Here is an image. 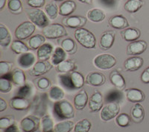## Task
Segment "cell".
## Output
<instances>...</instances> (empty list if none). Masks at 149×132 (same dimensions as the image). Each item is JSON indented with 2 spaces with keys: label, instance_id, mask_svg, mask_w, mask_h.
<instances>
[{
  "label": "cell",
  "instance_id": "cell-1",
  "mask_svg": "<svg viewBox=\"0 0 149 132\" xmlns=\"http://www.w3.org/2000/svg\"><path fill=\"white\" fill-rule=\"evenodd\" d=\"M74 37L82 46L86 49H93L96 44V39L94 34L84 28H79L75 30Z\"/></svg>",
  "mask_w": 149,
  "mask_h": 132
},
{
  "label": "cell",
  "instance_id": "cell-2",
  "mask_svg": "<svg viewBox=\"0 0 149 132\" xmlns=\"http://www.w3.org/2000/svg\"><path fill=\"white\" fill-rule=\"evenodd\" d=\"M54 112L61 119H69L74 117L73 105L68 100H61L54 105Z\"/></svg>",
  "mask_w": 149,
  "mask_h": 132
},
{
  "label": "cell",
  "instance_id": "cell-3",
  "mask_svg": "<svg viewBox=\"0 0 149 132\" xmlns=\"http://www.w3.org/2000/svg\"><path fill=\"white\" fill-rule=\"evenodd\" d=\"M93 64L99 70H107L113 67L116 64V59L110 54H98L93 59Z\"/></svg>",
  "mask_w": 149,
  "mask_h": 132
},
{
  "label": "cell",
  "instance_id": "cell-4",
  "mask_svg": "<svg viewBox=\"0 0 149 132\" xmlns=\"http://www.w3.org/2000/svg\"><path fill=\"white\" fill-rule=\"evenodd\" d=\"M43 35L48 39H57L67 35V31L64 26L59 23L48 25L42 29Z\"/></svg>",
  "mask_w": 149,
  "mask_h": 132
},
{
  "label": "cell",
  "instance_id": "cell-5",
  "mask_svg": "<svg viewBox=\"0 0 149 132\" xmlns=\"http://www.w3.org/2000/svg\"><path fill=\"white\" fill-rule=\"evenodd\" d=\"M28 17L31 22L40 28L43 29L49 25V20H48L47 16L40 9L34 8L30 10L28 12Z\"/></svg>",
  "mask_w": 149,
  "mask_h": 132
},
{
  "label": "cell",
  "instance_id": "cell-6",
  "mask_svg": "<svg viewBox=\"0 0 149 132\" xmlns=\"http://www.w3.org/2000/svg\"><path fill=\"white\" fill-rule=\"evenodd\" d=\"M35 28V25L30 21L22 22L16 29L14 32L15 37L19 41L26 40L34 34Z\"/></svg>",
  "mask_w": 149,
  "mask_h": 132
},
{
  "label": "cell",
  "instance_id": "cell-7",
  "mask_svg": "<svg viewBox=\"0 0 149 132\" xmlns=\"http://www.w3.org/2000/svg\"><path fill=\"white\" fill-rule=\"evenodd\" d=\"M120 111V108L117 103H108L102 108L100 117L102 120L110 121L116 117Z\"/></svg>",
  "mask_w": 149,
  "mask_h": 132
},
{
  "label": "cell",
  "instance_id": "cell-8",
  "mask_svg": "<svg viewBox=\"0 0 149 132\" xmlns=\"http://www.w3.org/2000/svg\"><path fill=\"white\" fill-rule=\"evenodd\" d=\"M147 43L144 41H136L131 42L127 48L128 55H139L142 54L147 49Z\"/></svg>",
  "mask_w": 149,
  "mask_h": 132
},
{
  "label": "cell",
  "instance_id": "cell-9",
  "mask_svg": "<svg viewBox=\"0 0 149 132\" xmlns=\"http://www.w3.org/2000/svg\"><path fill=\"white\" fill-rule=\"evenodd\" d=\"M144 64V60L141 57L134 56L129 58L124 63V66L127 71L134 72L139 70Z\"/></svg>",
  "mask_w": 149,
  "mask_h": 132
},
{
  "label": "cell",
  "instance_id": "cell-10",
  "mask_svg": "<svg viewBox=\"0 0 149 132\" xmlns=\"http://www.w3.org/2000/svg\"><path fill=\"white\" fill-rule=\"evenodd\" d=\"M51 64L48 61H38L32 66L30 75L32 76H40L44 75L51 69Z\"/></svg>",
  "mask_w": 149,
  "mask_h": 132
},
{
  "label": "cell",
  "instance_id": "cell-11",
  "mask_svg": "<svg viewBox=\"0 0 149 132\" xmlns=\"http://www.w3.org/2000/svg\"><path fill=\"white\" fill-rule=\"evenodd\" d=\"M89 109L91 112H98L103 107L102 95L98 92H95L90 96L89 99Z\"/></svg>",
  "mask_w": 149,
  "mask_h": 132
},
{
  "label": "cell",
  "instance_id": "cell-12",
  "mask_svg": "<svg viewBox=\"0 0 149 132\" xmlns=\"http://www.w3.org/2000/svg\"><path fill=\"white\" fill-rule=\"evenodd\" d=\"M106 78L102 73L92 72L86 77V83L93 87L102 86L104 84Z\"/></svg>",
  "mask_w": 149,
  "mask_h": 132
},
{
  "label": "cell",
  "instance_id": "cell-13",
  "mask_svg": "<svg viewBox=\"0 0 149 132\" xmlns=\"http://www.w3.org/2000/svg\"><path fill=\"white\" fill-rule=\"evenodd\" d=\"M126 97L129 102L134 103H139L146 98L145 93L139 89L130 88L126 91Z\"/></svg>",
  "mask_w": 149,
  "mask_h": 132
},
{
  "label": "cell",
  "instance_id": "cell-14",
  "mask_svg": "<svg viewBox=\"0 0 149 132\" xmlns=\"http://www.w3.org/2000/svg\"><path fill=\"white\" fill-rule=\"evenodd\" d=\"M35 56L31 52L21 54L17 59L18 64L23 68H29L35 64Z\"/></svg>",
  "mask_w": 149,
  "mask_h": 132
},
{
  "label": "cell",
  "instance_id": "cell-15",
  "mask_svg": "<svg viewBox=\"0 0 149 132\" xmlns=\"http://www.w3.org/2000/svg\"><path fill=\"white\" fill-rule=\"evenodd\" d=\"M74 106L78 110H82L85 108L89 102L88 95L84 90L80 91L74 98Z\"/></svg>",
  "mask_w": 149,
  "mask_h": 132
},
{
  "label": "cell",
  "instance_id": "cell-16",
  "mask_svg": "<svg viewBox=\"0 0 149 132\" xmlns=\"http://www.w3.org/2000/svg\"><path fill=\"white\" fill-rule=\"evenodd\" d=\"M86 22V19L84 17H79V16H71L63 20L65 26L71 29H79L81 26H84Z\"/></svg>",
  "mask_w": 149,
  "mask_h": 132
},
{
  "label": "cell",
  "instance_id": "cell-17",
  "mask_svg": "<svg viewBox=\"0 0 149 132\" xmlns=\"http://www.w3.org/2000/svg\"><path fill=\"white\" fill-rule=\"evenodd\" d=\"M10 106L12 108L17 110H27L30 107V102L26 98L15 96L12 98L9 102Z\"/></svg>",
  "mask_w": 149,
  "mask_h": 132
},
{
  "label": "cell",
  "instance_id": "cell-18",
  "mask_svg": "<svg viewBox=\"0 0 149 132\" xmlns=\"http://www.w3.org/2000/svg\"><path fill=\"white\" fill-rule=\"evenodd\" d=\"M53 52V47L50 43L42 44V46L37 49V55L40 61H47Z\"/></svg>",
  "mask_w": 149,
  "mask_h": 132
},
{
  "label": "cell",
  "instance_id": "cell-19",
  "mask_svg": "<svg viewBox=\"0 0 149 132\" xmlns=\"http://www.w3.org/2000/svg\"><path fill=\"white\" fill-rule=\"evenodd\" d=\"M37 120L32 117H28L22 119L20 122L21 129L23 132H33L37 130Z\"/></svg>",
  "mask_w": 149,
  "mask_h": 132
},
{
  "label": "cell",
  "instance_id": "cell-20",
  "mask_svg": "<svg viewBox=\"0 0 149 132\" xmlns=\"http://www.w3.org/2000/svg\"><path fill=\"white\" fill-rule=\"evenodd\" d=\"M110 26L116 29H124L128 27L129 23L127 19L122 15H116L112 17L109 21Z\"/></svg>",
  "mask_w": 149,
  "mask_h": 132
},
{
  "label": "cell",
  "instance_id": "cell-21",
  "mask_svg": "<svg viewBox=\"0 0 149 132\" xmlns=\"http://www.w3.org/2000/svg\"><path fill=\"white\" fill-rule=\"evenodd\" d=\"M115 41V34L111 31L104 32L100 39V47L104 50H108L113 46Z\"/></svg>",
  "mask_w": 149,
  "mask_h": 132
},
{
  "label": "cell",
  "instance_id": "cell-22",
  "mask_svg": "<svg viewBox=\"0 0 149 132\" xmlns=\"http://www.w3.org/2000/svg\"><path fill=\"white\" fill-rule=\"evenodd\" d=\"M76 9V4L72 0H66L60 5L59 14L60 15L66 17L74 12Z\"/></svg>",
  "mask_w": 149,
  "mask_h": 132
},
{
  "label": "cell",
  "instance_id": "cell-23",
  "mask_svg": "<svg viewBox=\"0 0 149 132\" xmlns=\"http://www.w3.org/2000/svg\"><path fill=\"white\" fill-rule=\"evenodd\" d=\"M141 32L140 31L135 28H128L123 31L122 32V37L124 40L127 42H134L140 37Z\"/></svg>",
  "mask_w": 149,
  "mask_h": 132
},
{
  "label": "cell",
  "instance_id": "cell-24",
  "mask_svg": "<svg viewBox=\"0 0 149 132\" xmlns=\"http://www.w3.org/2000/svg\"><path fill=\"white\" fill-rule=\"evenodd\" d=\"M66 52L62 47H57L54 49L52 58V64L54 66H58L59 64L66 60Z\"/></svg>",
  "mask_w": 149,
  "mask_h": 132
},
{
  "label": "cell",
  "instance_id": "cell-25",
  "mask_svg": "<svg viewBox=\"0 0 149 132\" xmlns=\"http://www.w3.org/2000/svg\"><path fill=\"white\" fill-rule=\"evenodd\" d=\"M131 116L136 122H140L145 117L144 108L139 103H136L131 110Z\"/></svg>",
  "mask_w": 149,
  "mask_h": 132
},
{
  "label": "cell",
  "instance_id": "cell-26",
  "mask_svg": "<svg viewBox=\"0 0 149 132\" xmlns=\"http://www.w3.org/2000/svg\"><path fill=\"white\" fill-rule=\"evenodd\" d=\"M12 82L17 86H23L26 85V75L20 69H15L12 72Z\"/></svg>",
  "mask_w": 149,
  "mask_h": 132
},
{
  "label": "cell",
  "instance_id": "cell-27",
  "mask_svg": "<svg viewBox=\"0 0 149 132\" xmlns=\"http://www.w3.org/2000/svg\"><path fill=\"white\" fill-rule=\"evenodd\" d=\"M143 4L144 2L142 0H127L124 5V8L128 13L134 14L142 7Z\"/></svg>",
  "mask_w": 149,
  "mask_h": 132
},
{
  "label": "cell",
  "instance_id": "cell-28",
  "mask_svg": "<svg viewBox=\"0 0 149 132\" xmlns=\"http://www.w3.org/2000/svg\"><path fill=\"white\" fill-rule=\"evenodd\" d=\"M87 18L93 22H100L105 18V14L103 10L98 8H94L87 12Z\"/></svg>",
  "mask_w": 149,
  "mask_h": 132
},
{
  "label": "cell",
  "instance_id": "cell-29",
  "mask_svg": "<svg viewBox=\"0 0 149 132\" xmlns=\"http://www.w3.org/2000/svg\"><path fill=\"white\" fill-rule=\"evenodd\" d=\"M74 69H75V64L74 61H71V60H66V61L65 60L63 62L59 64L58 66H56L57 71L58 73H63V74L72 72Z\"/></svg>",
  "mask_w": 149,
  "mask_h": 132
},
{
  "label": "cell",
  "instance_id": "cell-30",
  "mask_svg": "<svg viewBox=\"0 0 149 132\" xmlns=\"http://www.w3.org/2000/svg\"><path fill=\"white\" fill-rule=\"evenodd\" d=\"M73 121L64 120L56 124L54 127V132H70L74 129Z\"/></svg>",
  "mask_w": 149,
  "mask_h": 132
},
{
  "label": "cell",
  "instance_id": "cell-31",
  "mask_svg": "<svg viewBox=\"0 0 149 132\" xmlns=\"http://www.w3.org/2000/svg\"><path fill=\"white\" fill-rule=\"evenodd\" d=\"M11 41L9 31L3 24L0 25V44L4 47H7Z\"/></svg>",
  "mask_w": 149,
  "mask_h": 132
},
{
  "label": "cell",
  "instance_id": "cell-32",
  "mask_svg": "<svg viewBox=\"0 0 149 132\" xmlns=\"http://www.w3.org/2000/svg\"><path fill=\"white\" fill-rule=\"evenodd\" d=\"M45 43V36L42 34H36L30 37L29 41V48L31 49H38Z\"/></svg>",
  "mask_w": 149,
  "mask_h": 132
},
{
  "label": "cell",
  "instance_id": "cell-33",
  "mask_svg": "<svg viewBox=\"0 0 149 132\" xmlns=\"http://www.w3.org/2000/svg\"><path fill=\"white\" fill-rule=\"evenodd\" d=\"M10 49L14 53L17 54H21L23 53L29 52V47L26 46V44L20 41L19 40L18 41H14L11 43Z\"/></svg>",
  "mask_w": 149,
  "mask_h": 132
},
{
  "label": "cell",
  "instance_id": "cell-34",
  "mask_svg": "<svg viewBox=\"0 0 149 132\" xmlns=\"http://www.w3.org/2000/svg\"><path fill=\"white\" fill-rule=\"evenodd\" d=\"M49 96L52 100L58 102L63 99L65 96V93L60 87L53 86L49 90Z\"/></svg>",
  "mask_w": 149,
  "mask_h": 132
},
{
  "label": "cell",
  "instance_id": "cell-35",
  "mask_svg": "<svg viewBox=\"0 0 149 132\" xmlns=\"http://www.w3.org/2000/svg\"><path fill=\"white\" fill-rule=\"evenodd\" d=\"M92 124L87 119H83L78 121L75 125L73 131L74 132H89L91 129Z\"/></svg>",
  "mask_w": 149,
  "mask_h": 132
},
{
  "label": "cell",
  "instance_id": "cell-36",
  "mask_svg": "<svg viewBox=\"0 0 149 132\" xmlns=\"http://www.w3.org/2000/svg\"><path fill=\"white\" fill-rule=\"evenodd\" d=\"M110 80L111 83L116 87L117 88L122 89L125 86V81L124 79L123 76L120 73H117V72H113L110 74Z\"/></svg>",
  "mask_w": 149,
  "mask_h": 132
},
{
  "label": "cell",
  "instance_id": "cell-37",
  "mask_svg": "<svg viewBox=\"0 0 149 132\" xmlns=\"http://www.w3.org/2000/svg\"><path fill=\"white\" fill-rule=\"evenodd\" d=\"M122 99V93L119 90H110L105 96V101L108 103H118Z\"/></svg>",
  "mask_w": 149,
  "mask_h": 132
},
{
  "label": "cell",
  "instance_id": "cell-38",
  "mask_svg": "<svg viewBox=\"0 0 149 132\" xmlns=\"http://www.w3.org/2000/svg\"><path fill=\"white\" fill-rule=\"evenodd\" d=\"M70 76L75 89H80L84 86L85 80L81 73L79 72H72L70 74Z\"/></svg>",
  "mask_w": 149,
  "mask_h": 132
},
{
  "label": "cell",
  "instance_id": "cell-39",
  "mask_svg": "<svg viewBox=\"0 0 149 132\" xmlns=\"http://www.w3.org/2000/svg\"><path fill=\"white\" fill-rule=\"evenodd\" d=\"M42 132H49L54 131V122L50 116L46 115L42 118L41 120Z\"/></svg>",
  "mask_w": 149,
  "mask_h": 132
},
{
  "label": "cell",
  "instance_id": "cell-40",
  "mask_svg": "<svg viewBox=\"0 0 149 132\" xmlns=\"http://www.w3.org/2000/svg\"><path fill=\"white\" fill-rule=\"evenodd\" d=\"M45 10H46L48 17L51 20H54L59 13L58 5H56L54 2H50L48 5H46V6L45 7Z\"/></svg>",
  "mask_w": 149,
  "mask_h": 132
},
{
  "label": "cell",
  "instance_id": "cell-41",
  "mask_svg": "<svg viewBox=\"0 0 149 132\" xmlns=\"http://www.w3.org/2000/svg\"><path fill=\"white\" fill-rule=\"evenodd\" d=\"M116 122L120 127H127L130 125V118L128 114L125 113L118 114L116 118Z\"/></svg>",
  "mask_w": 149,
  "mask_h": 132
},
{
  "label": "cell",
  "instance_id": "cell-42",
  "mask_svg": "<svg viewBox=\"0 0 149 132\" xmlns=\"http://www.w3.org/2000/svg\"><path fill=\"white\" fill-rule=\"evenodd\" d=\"M8 8L10 12L19 14L22 10V2L20 0H8Z\"/></svg>",
  "mask_w": 149,
  "mask_h": 132
},
{
  "label": "cell",
  "instance_id": "cell-43",
  "mask_svg": "<svg viewBox=\"0 0 149 132\" xmlns=\"http://www.w3.org/2000/svg\"><path fill=\"white\" fill-rule=\"evenodd\" d=\"M61 47L64 49L66 52L72 53L73 50L75 49V43L71 38H65L61 42Z\"/></svg>",
  "mask_w": 149,
  "mask_h": 132
},
{
  "label": "cell",
  "instance_id": "cell-44",
  "mask_svg": "<svg viewBox=\"0 0 149 132\" xmlns=\"http://www.w3.org/2000/svg\"><path fill=\"white\" fill-rule=\"evenodd\" d=\"M60 81H61V85H63L67 89H70V90H74V89H75L72 84V81L70 75H61V76H60Z\"/></svg>",
  "mask_w": 149,
  "mask_h": 132
},
{
  "label": "cell",
  "instance_id": "cell-45",
  "mask_svg": "<svg viewBox=\"0 0 149 132\" xmlns=\"http://www.w3.org/2000/svg\"><path fill=\"white\" fill-rule=\"evenodd\" d=\"M11 83L10 80L0 78V92L3 93H9L11 90Z\"/></svg>",
  "mask_w": 149,
  "mask_h": 132
},
{
  "label": "cell",
  "instance_id": "cell-46",
  "mask_svg": "<svg viewBox=\"0 0 149 132\" xmlns=\"http://www.w3.org/2000/svg\"><path fill=\"white\" fill-rule=\"evenodd\" d=\"M31 92V86L26 84L23 86L20 87V88L19 89L18 92H17V96L22 97V98H26V97L30 95Z\"/></svg>",
  "mask_w": 149,
  "mask_h": 132
},
{
  "label": "cell",
  "instance_id": "cell-47",
  "mask_svg": "<svg viewBox=\"0 0 149 132\" xmlns=\"http://www.w3.org/2000/svg\"><path fill=\"white\" fill-rule=\"evenodd\" d=\"M12 65H13V64L7 62V61H2L0 62V74H1V76L9 73Z\"/></svg>",
  "mask_w": 149,
  "mask_h": 132
},
{
  "label": "cell",
  "instance_id": "cell-48",
  "mask_svg": "<svg viewBox=\"0 0 149 132\" xmlns=\"http://www.w3.org/2000/svg\"><path fill=\"white\" fill-rule=\"evenodd\" d=\"M26 3L33 8H39L45 5L46 0H26Z\"/></svg>",
  "mask_w": 149,
  "mask_h": 132
},
{
  "label": "cell",
  "instance_id": "cell-49",
  "mask_svg": "<svg viewBox=\"0 0 149 132\" xmlns=\"http://www.w3.org/2000/svg\"><path fill=\"white\" fill-rule=\"evenodd\" d=\"M12 124H14V120L10 117H2L0 119V128L2 129H7Z\"/></svg>",
  "mask_w": 149,
  "mask_h": 132
},
{
  "label": "cell",
  "instance_id": "cell-50",
  "mask_svg": "<svg viewBox=\"0 0 149 132\" xmlns=\"http://www.w3.org/2000/svg\"><path fill=\"white\" fill-rule=\"evenodd\" d=\"M37 87L41 90H46L50 86V81L46 78H40L37 82Z\"/></svg>",
  "mask_w": 149,
  "mask_h": 132
},
{
  "label": "cell",
  "instance_id": "cell-51",
  "mask_svg": "<svg viewBox=\"0 0 149 132\" xmlns=\"http://www.w3.org/2000/svg\"><path fill=\"white\" fill-rule=\"evenodd\" d=\"M141 81L144 84H149V73L147 70H144L141 75Z\"/></svg>",
  "mask_w": 149,
  "mask_h": 132
},
{
  "label": "cell",
  "instance_id": "cell-52",
  "mask_svg": "<svg viewBox=\"0 0 149 132\" xmlns=\"http://www.w3.org/2000/svg\"><path fill=\"white\" fill-rule=\"evenodd\" d=\"M5 132H19V129L15 124H12L9 127L5 129Z\"/></svg>",
  "mask_w": 149,
  "mask_h": 132
},
{
  "label": "cell",
  "instance_id": "cell-53",
  "mask_svg": "<svg viewBox=\"0 0 149 132\" xmlns=\"http://www.w3.org/2000/svg\"><path fill=\"white\" fill-rule=\"evenodd\" d=\"M7 109V103L2 98H0V112H3Z\"/></svg>",
  "mask_w": 149,
  "mask_h": 132
},
{
  "label": "cell",
  "instance_id": "cell-54",
  "mask_svg": "<svg viewBox=\"0 0 149 132\" xmlns=\"http://www.w3.org/2000/svg\"><path fill=\"white\" fill-rule=\"evenodd\" d=\"M101 2L105 5L109 6V7H113L115 5V0H100Z\"/></svg>",
  "mask_w": 149,
  "mask_h": 132
},
{
  "label": "cell",
  "instance_id": "cell-55",
  "mask_svg": "<svg viewBox=\"0 0 149 132\" xmlns=\"http://www.w3.org/2000/svg\"><path fill=\"white\" fill-rule=\"evenodd\" d=\"M78 1H79L81 3L86 4V5H90V4H92V2H93V0H78Z\"/></svg>",
  "mask_w": 149,
  "mask_h": 132
},
{
  "label": "cell",
  "instance_id": "cell-56",
  "mask_svg": "<svg viewBox=\"0 0 149 132\" xmlns=\"http://www.w3.org/2000/svg\"><path fill=\"white\" fill-rule=\"evenodd\" d=\"M5 3H6V0H0V10H2L4 8Z\"/></svg>",
  "mask_w": 149,
  "mask_h": 132
},
{
  "label": "cell",
  "instance_id": "cell-57",
  "mask_svg": "<svg viewBox=\"0 0 149 132\" xmlns=\"http://www.w3.org/2000/svg\"><path fill=\"white\" fill-rule=\"evenodd\" d=\"M33 132H42V131H40V130H37H37L34 131Z\"/></svg>",
  "mask_w": 149,
  "mask_h": 132
},
{
  "label": "cell",
  "instance_id": "cell-58",
  "mask_svg": "<svg viewBox=\"0 0 149 132\" xmlns=\"http://www.w3.org/2000/svg\"><path fill=\"white\" fill-rule=\"evenodd\" d=\"M56 2H61V1H63V0H54Z\"/></svg>",
  "mask_w": 149,
  "mask_h": 132
},
{
  "label": "cell",
  "instance_id": "cell-59",
  "mask_svg": "<svg viewBox=\"0 0 149 132\" xmlns=\"http://www.w3.org/2000/svg\"><path fill=\"white\" fill-rule=\"evenodd\" d=\"M146 70H147V71L148 72V73H149V66H148V67L147 68V69H146Z\"/></svg>",
  "mask_w": 149,
  "mask_h": 132
}]
</instances>
